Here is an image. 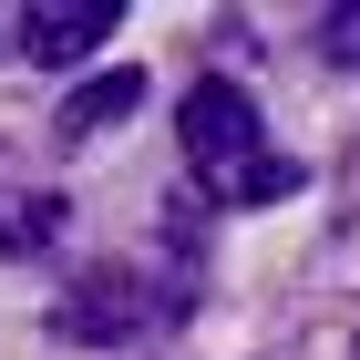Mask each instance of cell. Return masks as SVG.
I'll list each match as a JSON object with an SVG mask.
<instances>
[{
  "label": "cell",
  "instance_id": "obj_1",
  "mask_svg": "<svg viewBox=\"0 0 360 360\" xmlns=\"http://www.w3.org/2000/svg\"><path fill=\"white\" fill-rule=\"evenodd\" d=\"M175 134H186V165L195 186L217 195V206H278V195H299V155H278L268 124H257V103L226 72H206V83L186 93V113H175Z\"/></svg>",
  "mask_w": 360,
  "mask_h": 360
},
{
  "label": "cell",
  "instance_id": "obj_2",
  "mask_svg": "<svg viewBox=\"0 0 360 360\" xmlns=\"http://www.w3.org/2000/svg\"><path fill=\"white\" fill-rule=\"evenodd\" d=\"M103 31H124V11H113V0H21L11 41H21V62H83Z\"/></svg>",
  "mask_w": 360,
  "mask_h": 360
},
{
  "label": "cell",
  "instance_id": "obj_3",
  "mask_svg": "<svg viewBox=\"0 0 360 360\" xmlns=\"http://www.w3.org/2000/svg\"><path fill=\"white\" fill-rule=\"evenodd\" d=\"M165 299H144L134 288V268H93V278H72V299H62V340H124V330H144Z\"/></svg>",
  "mask_w": 360,
  "mask_h": 360
},
{
  "label": "cell",
  "instance_id": "obj_4",
  "mask_svg": "<svg viewBox=\"0 0 360 360\" xmlns=\"http://www.w3.org/2000/svg\"><path fill=\"white\" fill-rule=\"evenodd\" d=\"M52 237H62V195L31 186V175L0 155V257H41Z\"/></svg>",
  "mask_w": 360,
  "mask_h": 360
},
{
  "label": "cell",
  "instance_id": "obj_5",
  "mask_svg": "<svg viewBox=\"0 0 360 360\" xmlns=\"http://www.w3.org/2000/svg\"><path fill=\"white\" fill-rule=\"evenodd\" d=\"M134 103H144V72H134V62H113V72L72 83V103H62V124H52V134H62V144H93V134H113Z\"/></svg>",
  "mask_w": 360,
  "mask_h": 360
},
{
  "label": "cell",
  "instance_id": "obj_6",
  "mask_svg": "<svg viewBox=\"0 0 360 360\" xmlns=\"http://www.w3.org/2000/svg\"><path fill=\"white\" fill-rule=\"evenodd\" d=\"M319 52L350 72V62H360V11H330V21H319Z\"/></svg>",
  "mask_w": 360,
  "mask_h": 360
}]
</instances>
